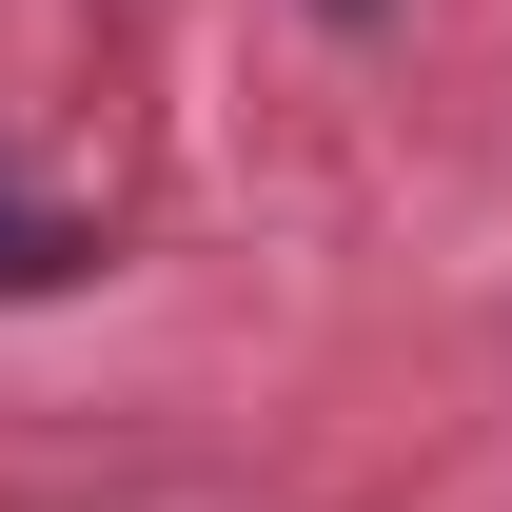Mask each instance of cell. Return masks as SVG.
<instances>
[{
	"label": "cell",
	"mask_w": 512,
	"mask_h": 512,
	"mask_svg": "<svg viewBox=\"0 0 512 512\" xmlns=\"http://www.w3.org/2000/svg\"><path fill=\"white\" fill-rule=\"evenodd\" d=\"M335 20H375V0H335Z\"/></svg>",
	"instance_id": "7a4b0ae2"
},
{
	"label": "cell",
	"mask_w": 512,
	"mask_h": 512,
	"mask_svg": "<svg viewBox=\"0 0 512 512\" xmlns=\"http://www.w3.org/2000/svg\"><path fill=\"white\" fill-rule=\"evenodd\" d=\"M40 276H79V217H40V197H0V296H40Z\"/></svg>",
	"instance_id": "6da1fadb"
}]
</instances>
